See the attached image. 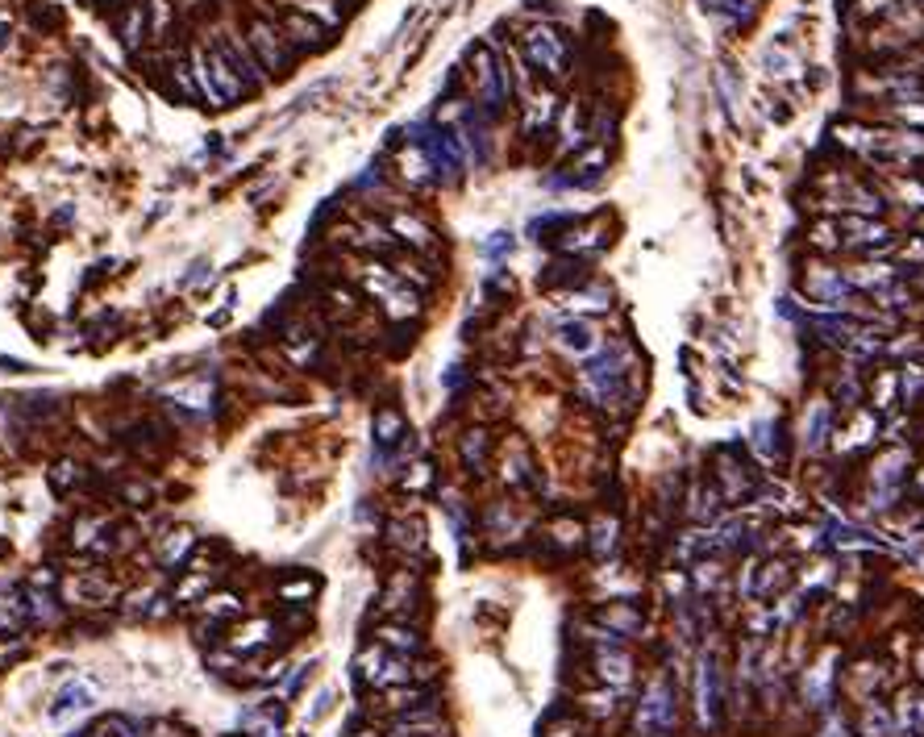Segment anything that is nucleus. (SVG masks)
Segmentation results:
<instances>
[{
	"label": "nucleus",
	"instance_id": "1",
	"mask_svg": "<svg viewBox=\"0 0 924 737\" xmlns=\"http://www.w3.org/2000/svg\"><path fill=\"white\" fill-rule=\"evenodd\" d=\"M625 363H629L625 346H599L596 355L583 358V367H579V392H583L591 404L612 409L617 401H625V375H629Z\"/></svg>",
	"mask_w": 924,
	"mask_h": 737
},
{
	"label": "nucleus",
	"instance_id": "2",
	"mask_svg": "<svg viewBox=\"0 0 924 737\" xmlns=\"http://www.w3.org/2000/svg\"><path fill=\"white\" fill-rule=\"evenodd\" d=\"M246 42H251L254 59L262 63V71L267 76H288L292 71V59H296V46L288 42V33H283V25L275 22V13L267 17V13H251L246 17Z\"/></svg>",
	"mask_w": 924,
	"mask_h": 737
},
{
	"label": "nucleus",
	"instance_id": "3",
	"mask_svg": "<svg viewBox=\"0 0 924 737\" xmlns=\"http://www.w3.org/2000/svg\"><path fill=\"white\" fill-rule=\"evenodd\" d=\"M674 725H679L674 683L666 679V675H654L642 696V705H637V716H633V729H637V737H671Z\"/></svg>",
	"mask_w": 924,
	"mask_h": 737
},
{
	"label": "nucleus",
	"instance_id": "4",
	"mask_svg": "<svg viewBox=\"0 0 924 737\" xmlns=\"http://www.w3.org/2000/svg\"><path fill=\"white\" fill-rule=\"evenodd\" d=\"M908 463H912V455L903 450V446H895V450H887V455H879L874 463H870V475H866V500L874 512H887L900 504V488H903V475H908Z\"/></svg>",
	"mask_w": 924,
	"mask_h": 737
},
{
	"label": "nucleus",
	"instance_id": "5",
	"mask_svg": "<svg viewBox=\"0 0 924 737\" xmlns=\"http://www.w3.org/2000/svg\"><path fill=\"white\" fill-rule=\"evenodd\" d=\"M471 79H475V97H479V105H483V113L496 117V113L504 109V100L512 97V76H508V67L491 55L483 42L471 51Z\"/></svg>",
	"mask_w": 924,
	"mask_h": 737
},
{
	"label": "nucleus",
	"instance_id": "6",
	"mask_svg": "<svg viewBox=\"0 0 924 737\" xmlns=\"http://www.w3.org/2000/svg\"><path fill=\"white\" fill-rule=\"evenodd\" d=\"M521 51H525V59H529L537 71H545L550 79L563 76L566 59H571V46H566V38L554 25H533V30H525Z\"/></svg>",
	"mask_w": 924,
	"mask_h": 737
},
{
	"label": "nucleus",
	"instance_id": "7",
	"mask_svg": "<svg viewBox=\"0 0 924 737\" xmlns=\"http://www.w3.org/2000/svg\"><path fill=\"white\" fill-rule=\"evenodd\" d=\"M416 146L425 151V159H429V167H434V175L442 180V184H450V180H458V171H462V163H467V154H462V138H458L454 130H425V134H413Z\"/></svg>",
	"mask_w": 924,
	"mask_h": 737
},
{
	"label": "nucleus",
	"instance_id": "8",
	"mask_svg": "<svg viewBox=\"0 0 924 737\" xmlns=\"http://www.w3.org/2000/svg\"><path fill=\"white\" fill-rule=\"evenodd\" d=\"M841 229V246L849 250H866V254H892L895 234L887 221L870 217V213H849L846 221H837Z\"/></svg>",
	"mask_w": 924,
	"mask_h": 737
},
{
	"label": "nucleus",
	"instance_id": "9",
	"mask_svg": "<svg viewBox=\"0 0 924 737\" xmlns=\"http://www.w3.org/2000/svg\"><path fill=\"white\" fill-rule=\"evenodd\" d=\"M720 708H725V667L717 662V654H704L696 671V713L700 725L712 729L720 721Z\"/></svg>",
	"mask_w": 924,
	"mask_h": 737
},
{
	"label": "nucleus",
	"instance_id": "10",
	"mask_svg": "<svg viewBox=\"0 0 924 737\" xmlns=\"http://www.w3.org/2000/svg\"><path fill=\"white\" fill-rule=\"evenodd\" d=\"M213 42L221 46V55L229 59V63L238 67V76L251 84V92H259V88H267V71H262V63L254 59L251 42H246V30H233V25H221L217 33H213Z\"/></svg>",
	"mask_w": 924,
	"mask_h": 737
},
{
	"label": "nucleus",
	"instance_id": "11",
	"mask_svg": "<svg viewBox=\"0 0 924 737\" xmlns=\"http://www.w3.org/2000/svg\"><path fill=\"white\" fill-rule=\"evenodd\" d=\"M275 22L283 25V33H288V42L296 46V55H316V51H325L329 46V25L313 22L308 13H296V9H283Z\"/></svg>",
	"mask_w": 924,
	"mask_h": 737
},
{
	"label": "nucleus",
	"instance_id": "12",
	"mask_svg": "<svg viewBox=\"0 0 924 737\" xmlns=\"http://www.w3.org/2000/svg\"><path fill=\"white\" fill-rule=\"evenodd\" d=\"M554 342H558V350L571 358H591L604 346V342H599V329L591 326L588 317H566L563 326L554 329Z\"/></svg>",
	"mask_w": 924,
	"mask_h": 737
},
{
	"label": "nucleus",
	"instance_id": "13",
	"mask_svg": "<svg viewBox=\"0 0 924 737\" xmlns=\"http://www.w3.org/2000/svg\"><path fill=\"white\" fill-rule=\"evenodd\" d=\"M421 600V584H416V575L408 571V567H400V571L388 575V584H383V596H380V608L383 613H396V617H408V608Z\"/></svg>",
	"mask_w": 924,
	"mask_h": 737
},
{
	"label": "nucleus",
	"instance_id": "14",
	"mask_svg": "<svg viewBox=\"0 0 924 737\" xmlns=\"http://www.w3.org/2000/svg\"><path fill=\"white\" fill-rule=\"evenodd\" d=\"M596 675L612 687H625L633 679V659L617 646V638H599V650H596Z\"/></svg>",
	"mask_w": 924,
	"mask_h": 737
},
{
	"label": "nucleus",
	"instance_id": "15",
	"mask_svg": "<svg viewBox=\"0 0 924 737\" xmlns=\"http://www.w3.org/2000/svg\"><path fill=\"white\" fill-rule=\"evenodd\" d=\"M113 25H117V42L125 46V51H138V46L146 42V33H151V22H146V0H133V5L117 9V13H113Z\"/></svg>",
	"mask_w": 924,
	"mask_h": 737
},
{
	"label": "nucleus",
	"instance_id": "16",
	"mask_svg": "<svg viewBox=\"0 0 924 737\" xmlns=\"http://www.w3.org/2000/svg\"><path fill=\"white\" fill-rule=\"evenodd\" d=\"M392 234H396V242H404L408 250H421V254L437 250L434 229L425 226V221L416 217V213H396V217H392Z\"/></svg>",
	"mask_w": 924,
	"mask_h": 737
},
{
	"label": "nucleus",
	"instance_id": "17",
	"mask_svg": "<svg viewBox=\"0 0 924 737\" xmlns=\"http://www.w3.org/2000/svg\"><path fill=\"white\" fill-rule=\"evenodd\" d=\"M841 275H846L849 288H866V292H874V288H883V283H895V280H900L895 263H883V259L858 263L854 272H841Z\"/></svg>",
	"mask_w": 924,
	"mask_h": 737
},
{
	"label": "nucleus",
	"instance_id": "18",
	"mask_svg": "<svg viewBox=\"0 0 924 737\" xmlns=\"http://www.w3.org/2000/svg\"><path fill=\"white\" fill-rule=\"evenodd\" d=\"M375 446H380V458H392V446L404 442V434H408V425H404L400 409H380L375 412Z\"/></svg>",
	"mask_w": 924,
	"mask_h": 737
},
{
	"label": "nucleus",
	"instance_id": "19",
	"mask_svg": "<svg viewBox=\"0 0 924 737\" xmlns=\"http://www.w3.org/2000/svg\"><path fill=\"white\" fill-rule=\"evenodd\" d=\"M862 733H866V737H895V733H900L892 705H883V700H866V705H862Z\"/></svg>",
	"mask_w": 924,
	"mask_h": 737
},
{
	"label": "nucleus",
	"instance_id": "20",
	"mask_svg": "<svg viewBox=\"0 0 924 737\" xmlns=\"http://www.w3.org/2000/svg\"><path fill=\"white\" fill-rule=\"evenodd\" d=\"M828 429H833V421H828V404L812 401L808 404V417H804V450L808 455H816V450L828 442Z\"/></svg>",
	"mask_w": 924,
	"mask_h": 737
},
{
	"label": "nucleus",
	"instance_id": "21",
	"mask_svg": "<svg viewBox=\"0 0 924 737\" xmlns=\"http://www.w3.org/2000/svg\"><path fill=\"white\" fill-rule=\"evenodd\" d=\"M563 304L571 309L575 317H583V313H604V309H612V292L608 288H579V292H563Z\"/></svg>",
	"mask_w": 924,
	"mask_h": 737
},
{
	"label": "nucleus",
	"instance_id": "22",
	"mask_svg": "<svg viewBox=\"0 0 924 737\" xmlns=\"http://www.w3.org/2000/svg\"><path fill=\"white\" fill-rule=\"evenodd\" d=\"M288 9H296V13H308L313 22H321V25H342L346 22V5L342 0H283Z\"/></svg>",
	"mask_w": 924,
	"mask_h": 737
},
{
	"label": "nucleus",
	"instance_id": "23",
	"mask_svg": "<svg viewBox=\"0 0 924 737\" xmlns=\"http://www.w3.org/2000/svg\"><path fill=\"white\" fill-rule=\"evenodd\" d=\"M604 163H608V151H604V146H591V151H583V154L575 159V171H571V180H566V184H575V188L599 184V175H604Z\"/></svg>",
	"mask_w": 924,
	"mask_h": 737
},
{
	"label": "nucleus",
	"instance_id": "24",
	"mask_svg": "<svg viewBox=\"0 0 924 737\" xmlns=\"http://www.w3.org/2000/svg\"><path fill=\"white\" fill-rule=\"evenodd\" d=\"M870 401H874L879 412H892L895 404H900V367L895 371L883 367L879 375H874V383H870Z\"/></svg>",
	"mask_w": 924,
	"mask_h": 737
},
{
	"label": "nucleus",
	"instance_id": "25",
	"mask_svg": "<svg viewBox=\"0 0 924 737\" xmlns=\"http://www.w3.org/2000/svg\"><path fill=\"white\" fill-rule=\"evenodd\" d=\"M458 455H462V463H467L471 471H483V463H488V455H491V434L488 429H467L462 442H458Z\"/></svg>",
	"mask_w": 924,
	"mask_h": 737
},
{
	"label": "nucleus",
	"instance_id": "26",
	"mask_svg": "<svg viewBox=\"0 0 924 737\" xmlns=\"http://www.w3.org/2000/svg\"><path fill=\"white\" fill-rule=\"evenodd\" d=\"M554 97L550 92H537V97H529L525 100V134H537V130H545L550 121H554Z\"/></svg>",
	"mask_w": 924,
	"mask_h": 737
},
{
	"label": "nucleus",
	"instance_id": "27",
	"mask_svg": "<svg viewBox=\"0 0 924 737\" xmlns=\"http://www.w3.org/2000/svg\"><path fill=\"white\" fill-rule=\"evenodd\" d=\"M400 175H404V180H408L413 188H425V184H434V180H437L434 167H429V159H425L421 146H413V151H404V154H400Z\"/></svg>",
	"mask_w": 924,
	"mask_h": 737
},
{
	"label": "nucleus",
	"instance_id": "28",
	"mask_svg": "<svg viewBox=\"0 0 924 737\" xmlns=\"http://www.w3.org/2000/svg\"><path fill=\"white\" fill-rule=\"evenodd\" d=\"M380 641L388 646V650L404 654V659L421 650V633H416L413 625H383V629H380Z\"/></svg>",
	"mask_w": 924,
	"mask_h": 737
},
{
	"label": "nucleus",
	"instance_id": "29",
	"mask_svg": "<svg viewBox=\"0 0 924 737\" xmlns=\"http://www.w3.org/2000/svg\"><path fill=\"white\" fill-rule=\"evenodd\" d=\"M920 396H924V363L908 358V363H900V401L916 404Z\"/></svg>",
	"mask_w": 924,
	"mask_h": 737
},
{
	"label": "nucleus",
	"instance_id": "30",
	"mask_svg": "<svg viewBox=\"0 0 924 737\" xmlns=\"http://www.w3.org/2000/svg\"><path fill=\"white\" fill-rule=\"evenodd\" d=\"M599 621L608 625V633H637V629H642V613H637V608H629V604L604 608V613H599Z\"/></svg>",
	"mask_w": 924,
	"mask_h": 737
},
{
	"label": "nucleus",
	"instance_id": "31",
	"mask_svg": "<svg viewBox=\"0 0 924 737\" xmlns=\"http://www.w3.org/2000/svg\"><path fill=\"white\" fill-rule=\"evenodd\" d=\"M870 296L879 300L883 313H908V309H912V292H908L900 280H895V283H883V288H874Z\"/></svg>",
	"mask_w": 924,
	"mask_h": 737
},
{
	"label": "nucleus",
	"instance_id": "32",
	"mask_svg": "<svg viewBox=\"0 0 924 737\" xmlns=\"http://www.w3.org/2000/svg\"><path fill=\"white\" fill-rule=\"evenodd\" d=\"M96 700H92V687L87 683H71V687H63L59 692V700L50 705V716H63V713H71V708H92Z\"/></svg>",
	"mask_w": 924,
	"mask_h": 737
},
{
	"label": "nucleus",
	"instance_id": "33",
	"mask_svg": "<svg viewBox=\"0 0 924 737\" xmlns=\"http://www.w3.org/2000/svg\"><path fill=\"white\" fill-rule=\"evenodd\" d=\"M205 617H208V621H229V617H242V600L233 596V592H217V596H213V600L205 596Z\"/></svg>",
	"mask_w": 924,
	"mask_h": 737
},
{
	"label": "nucleus",
	"instance_id": "34",
	"mask_svg": "<svg viewBox=\"0 0 924 737\" xmlns=\"http://www.w3.org/2000/svg\"><path fill=\"white\" fill-rule=\"evenodd\" d=\"M192 546H197V538H192V533H188V530H175L171 538L163 542L159 558H163V567H175V563H184V554L192 550Z\"/></svg>",
	"mask_w": 924,
	"mask_h": 737
},
{
	"label": "nucleus",
	"instance_id": "35",
	"mask_svg": "<svg viewBox=\"0 0 924 737\" xmlns=\"http://www.w3.org/2000/svg\"><path fill=\"white\" fill-rule=\"evenodd\" d=\"M271 629H275V621H251V625L233 638V650L246 654V650H254V646H262V641L271 638Z\"/></svg>",
	"mask_w": 924,
	"mask_h": 737
},
{
	"label": "nucleus",
	"instance_id": "36",
	"mask_svg": "<svg viewBox=\"0 0 924 737\" xmlns=\"http://www.w3.org/2000/svg\"><path fill=\"white\" fill-rule=\"evenodd\" d=\"M833 396H837V404H846V409H854L862 396V380H858V367H846L841 371L837 388H833Z\"/></svg>",
	"mask_w": 924,
	"mask_h": 737
},
{
	"label": "nucleus",
	"instance_id": "37",
	"mask_svg": "<svg viewBox=\"0 0 924 737\" xmlns=\"http://www.w3.org/2000/svg\"><path fill=\"white\" fill-rule=\"evenodd\" d=\"M762 63H766V71H771L774 79H787L795 71V55H787L783 46H766V51H762Z\"/></svg>",
	"mask_w": 924,
	"mask_h": 737
},
{
	"label": "nucleus",
	"instance_id": "38",
	"mask_svg": "<svg viewBox=\"0 0 924 737\" xmlns=\"http://www.w3.org/2000/svg\"><path fill=\"white\" fill-rule=\"evenodd\" d=\"M808 242L820 250H837L841 246V229L837 221H812V229H808Z\"/></svg>",
	"mask_w": 924,
	"mask_h": 737
},
{
	"label": "nucleus",
	"instance_id": "39",
	"mask_svg": "<svg viewBox=\"0 0 924 737\" xmlns=\"http://www.w3.org/2000/svg\"><path fill=\"white\" fill-rule=\"evenodd\" d=\"M146 22H151L154 38H163L167 22H171V0H146Z\"/></svg>",
	"mask_w": 924,
	"mask_h": 737
},
{
	"label": "nucleus",
	"instance_id": "40",
	"mask_svg": "<svg viewBox=\"0 0 924 737\" xmlns=\"http://www.w3.org/2000/svg\"><path fill=\"white\" fill-rule=\"evenodd\" d=\"M316 596V579H296V584H279V600L288 604H308Z\"/></svg>",
	"mask_w": 924,
	"mask_h": 737
},
{
	"label": "nucleus",
	"instance_id": "41",
	"mask_svg": "<svg viewBox=\"0 0 924 737\" xmlns=\"http://www.w3.org/2000/svg\"><path fill=\"white\" fill-rule=\"evenodd\" d=\"M87 737H142V733H133V725L125 716H109V721H100V725L87 729Z\"/></svg>",
	"mask_w": 924,
	"mask_h": 737
},
{
	"label": "nucleus",
	"instance_id": "42",
	"mask_svg": "<svg viewBox=\"0 0 924 737\" xmlns=\"http://www.w3.org/2000/svg\"><path fill=\"white\" fill-rule=\"evenodd\" d=\"M591 546H596L599 558H604V554H612V546H617V521H599V525H596V538H591Z\"/></svg>",
	"mask_w": 924,
	"mask_h": 737
},
{
	"label": "nucleus",
	"instance_id": "43",
	"mask_svg": "<svg viewBox=\"0 0 924 737\" xmlns=\"http://www.w3.org/2000/svg\"><path fill=\"white\" fill-rule=\"evenodd\" d=\"M71 484H79V466H76V463H59L55 471H50V488H55V492H67Z\"/></svg>",
	"mask_w": 924,
	"mask_h": 737
},
{
	"label": "nucleus",
	"instance_id": "44",
	"mask_svg": "<svg viewBox=\"0 0 924 737\" xmlns=\"http://www.w3.org/2000/svg\"><path fill=\"white\" fill-rule=\"evenodd\" d=\"M870 425H874V417H870V412H862L858 421L849 425V438H846V446H866V442H870Z\"/></svg>",
	"mask_w": 924,
	"mask_h": 737
},
{
	"label": "nucleus",
	"instance_id": "45",
	"mask_svg": "<svg viewBox=\"0 0 924 737\" xmlns=\"http://www.w3.org/2000/svg\"><path fill=\"white\" fill-rule=\"evenodd\" d=\"M900 196H903V205L924 208V180H903V184H900Z\"/></svg>",
	"mask_w": 924,
	"mask_h": 737
},
{
	"label": "nucleus",
	"instance_id": "46",
	"mask_svg": "<svg viewBox=\"0 0 924 737\" xmlns=\"http://www.w3.org/2000/svg\"><path fill=\"white\" fill-rule=\"evenodd\" d=\"M121 496H125V504H146V500H151V484H138V479H133V484L121 488Z\"/></svg>",
	"mask_w": 924,
	"mask_h": 737
},
{
	"label": "nucleus",
	"instance_id": "47",
	"mask_svg": "<svg viewBox=\"0 0 924 737\" xmlns=\"http://www.w3.org/2000/svg\"><path fill=\"white\" fill-rule=\"evenodd\" d=\"M820 737H846V721H841V713H828V725H820Z\"/></svg>",
	"mask_w": 924,
	"mask_h": 737
},
{
	"label": "nucleus",
	"instance_id": "48",
	"mask_svg": "<svg viewBox=\"0 0 924 737\" xmlns=\"http://www.w3.org/2000/svg\"><path fill=\"white\" fill-rule=\"evenodd\" d=\"M483 250H488V254H504V250H512V238H491Z\"/></svg>",
	"mask_w": 924,
	"mask_h": 737
},
{
	"label": "nucleus",
	"instance_id": "49",
	"mask_svg": "<svg viewBox=\"0 0 924 737\" xmlns=\"http://www.w3.org/2000/svg\"><path fill=\"white\" fill-rule=\"evenodd\" d=\"M916 488L924 492V466H920V471H916Z\"/></svg>",
	"mask_w": 924,
	"mask_h": 737
},
{
	"label": "nucleus",
	"instance_id": "50",
	"mask_svg": "<svg viewBox=\"0 0 924 737\" xmlns=\"http://www.w3.org/2000/svg\"><path fill=\"white\" fill-rule=\"evenodd\" d=\"M916 667H920V675H924V650H920V654H916Z\"/></svg>",
	"mask_w": 924,
	"mask_h": 737
},
{
	"label": "nucleus",
	"instance_id": "51",
	"mask_svg": "<svg viewBox=\"0 0 924 737\" xmlns=\"http://www.w3.org/2000/svg\"><path fill=\"white\" fill-rule=\"evenodd\" d=\"M916 226H920V238H924V217H920V221H916Z\"/></svg>",
	"mask_w": 924,
	"mask_h": 737
},
{
	"label": "nucleus",
	"instance_id": "52",
	"mask_svg": "<svg viewBox=\"0 0 924 737\" xmlns=\"http://www.w3.org/2000/svg\"><path fill=\"white\" fill-rule=\"evenodd\" d=\"M233 737H242V733H233Z\"/></svg>",
	"mask_w": 924,
	"mask_h": 737
}]
</instances>
